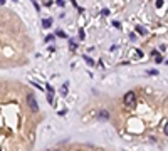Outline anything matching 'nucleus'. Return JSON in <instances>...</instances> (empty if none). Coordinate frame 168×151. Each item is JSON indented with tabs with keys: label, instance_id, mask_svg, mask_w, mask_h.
I'll use <instances>...</instances> for the list:
<instances>
[{
	"label": "nucleus",
	"instance_id": "1",
	"mask_svg": "<svg viewBox=\"0 0 168 151\" xmlns=\"http://www.w3.org/2000/svg\"><path fill=\"white\" fill-rule=\"evenodd\" d=\"M135 99H136L135 92H133V91H128V92L124 94V97H123V102H124L126 108H131V106L135 104Z\"/></svg>",
	"mask_w": 168,
	"mask_h": 151
},
{
	"label": "nucleus",
	"instance_id": "2",
	"mask_svg": "<svg viewBox=\"0 0 168 151\" xmlns=\"http://www.w3.org/2000/svg\"><path fill=\"white\" fill-rule=\"evenodd\" d=\"M27 104H29V108H30V111H32V112H39L37 101H35V97H34L32 94H29V97H27Z\"/></svg>",
	"mask_w": 168,
	"mask_h": 151
},
{
	"label": "nucleus",
	"instance_id": "3",
	"mask_svg": "<svg viewBox=\"0 0 168 151\" xmlns=\"http://www.w3.org/2000/svg\"><path fill=\"white\" fill-rule=\"evenodd\" d=\"M96 118H98L99 121H108V119H109V111H106V109H101V111L96 114Z\"/></svg>",
	"mask_w": 168,
	"mask_h": 151
},
{
	"label": "nucleus",
	"instance_id": "4",
	"mask_svg": "<svg viewBox=\"0 0 168 151\" xmlns=\"http://www.w3.org/2000/svg\"><path fill=\"white\" fill-rule=\"evenodd\" d=\"M51 25H52V20H51V18H44V20H42V27H44V29H49Z\"/></svg>",
	"mask_w": 168,
	"mask_h": 151
},
{
	"label": "nucleus",
	"instance_id": "5",
	"mask_svg": "<svg viewBox=\"0 0 168 151\" xmlns=\"http://www.w3.org/2000/svg\"><path fill=\"white\" fill-rule=\"evenodd\" d=\"M84 61H86V64H88V65H91V67H94V61H92V59L91 57H89V55H84Z\"/></svg>",
	"mask_w": 168,
	"mask_h": 151
},
{
	"label": "nucleus",
	"instance_id": "6",
	"mask_svg": "<svg viewBox=\"0 0 168 151\" xmlns=\"http://www.w3.org/2000/svg\"><path fill=\"white\" fill-rule=\"evenodd\" d=\"M136 32H139L141 35H145V34H146V29H145V27H141V25H136Z\"/></svg>",
	"mask_w": 168,
	"mask_h": 151
},
{
	"label": "nucleus",
	"instance_id": "7",
	"mask_svg": "<svg viewBox=\"0 0 168 151\" xmlns=\"http://www.w3.org/2000/svg\"><path fill=\"white\" fill-rule=\"evenodd\" d=\"M47 101H49V104H55L54 97H52V92H49V94H47Z\"/></svg>",
	"mask_w": 168,
	"mask_h": 151
},
{
	"label": "nucleus",
	"instance_id": "8",
	"mask_svg": "<svg viewBox=\"0 0 168 151\" xmlns=\"http://www.w3.org/2000/svg\"><path fill=\"white\" fill-rule=\"evenodd\" d=\"M61 94H62V96H66V94H67V84H64V86H62Z\"/></svg>",
	"mask_w": 168,
	"mask_h": 151
},
{
	"label": "nucleus",
	"instance_id": "9",
	"mask_svg": "<svg viewBox=\"0 0 168 151\" xmlns=\"http://www.w3.org/2000/svg\"><path fill=\"white\" fill-rule=\"evenodd\" d=\"M55 34H57V37H61V39H66V34H64V32H62V30H57V32H55Z\"/></svg>",
	"mask_w": 168,
	"mask_h": 151
},
{
	"label": "nucleus",
	"instance_id": "10",
	"mask_svg": "<svg viewBox=\"0 0 168 151\" xmlns=\"http://www.w3.org/2000/svg\"><path fill=\"white\" fill-rule=\"evenodd\" d=\"M155 57H156V59H155V62H156V64H161V62H163V57H161V55H155Z\"/></svg>",
	"mask_w": 168,
	"mask_h": 151
},
{
	"label": "nucleus",
	"instance_id": "11",
	"mask_svg": "<svg viewBox=\"0 0 168 151\" xmlns=\"http://www.w3.org/2000/svg\"><path fill=\"white\" fill-rule=\"evenodd\" d=\"M148 74H150V76H156L158 71H156V69H151V71H148Z\"/></svg>",
	"mask_w": 168,
	"mask_h": 151
},
{
	"label": "nucleus",
	"instance_id": "12",
	"mask_svg": "<svg viewBox=\"0 0 168 151\" xmlns=\"http://www.w3.org/2000/svg\"><path fill=\"white\" fill-rule=\"evenodd\" d=\"M76 42H74V40H71V49H72V50H76Z\"/></svg>",
	"mask_w": 168,
	"mask_h": 151
},
{
	"label": "nucleus",
	"instance_id": "13",
	"mask_svg": "<svg viewBox=\"0 0 168 151\" xmlns=\"http://www.w3.org/2000/svg\"><path fill=\"white\" fill-rule=\"evenodd\" d=\"M84 37H86V34H84V32H82V30H79V39H81V40H82V39H84Z\"/></svg>",
	"mask_w": 168,
	"mask_h": 151
},
{
	"label": "nucleus",
	"instance_id": "14",
	"mask_svg": "<svg viewBox=\"0 0 168 151\" xmlns=\"http://www.w3.org/2000/svg\"><path fill=\"white\" fill-rule=\"evenodd\" d=\"M163 133L168 136V122H166V124H165V128H163Z\"/></svg>",
	"mask_w": 168,
	"mask_h": 151
},
{
	"label": "nucleus",
	"instance_id": "15",
	"mask_svg": "<svg viewBox=\"0 0 168 151\" xmlns=\"http://www.w3.org/2000/svg\"><path fill=\"white\" fill-rule=\"evenodd\" d=\"M101 14H102V15H109V10H108V8H104V10H102Z\"/></svg>",
	"mask_w": 168,
	"mask_h": 151
},
{
	"label": "nucleus",
	"instance_id": "16",
	"mask_svg": "<svg viewBox=\"0 0 168 151\" xmlns=\"http://www.w3.org/2000/svg\"><path fill=\"white\" fill-rule=\"evenodd\" d=\"M57 5H61V7H62V5H64V0H57Z\"/></svg>",
	"mask_w": 168,
	"mask_h": 151
},
{
	"label": "nucleus",
	"instance_id": "17",
	"mask_svg": "<svg viewBox=\"0 0 168 151\" xmlns=\"http://www.w3.org/2000/svg\"><path fill=\"white\" fill-rule=\"evenodd\" d=\"M0 5H5V0H0Z\"/></svg>",
	"mask_w": 168,
	"mask_h": 151
}]
</instances>
